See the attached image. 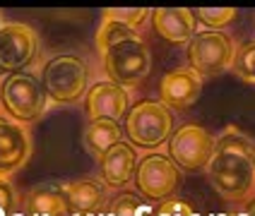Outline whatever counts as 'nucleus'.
Segmentation results:
<instances>
[{"label": "nucleus", "instance_id": "nucleus-25", "mask_svg": "<svg viewBox=\"0 0 255 216\" xmlns=\"http://www.w3.org/2000/svg\"><path fill=\"white\" fill-rule=\"evenodd\" d=\"M72 216H94V214H77V212H72Z\"/></svg>", "mask_w": 255, "mask_h": 216}, {"label": "nucleus", "instance_id": "nucleus-5", "mask_svg": "<svg viewBox=\"0 0 255 216\" xmlns=\"http://www.w3.org/2000/svg\"><path fill=\"white\" fill-rule=\"evenodd\" d=\"M0 96H2L5 111L12 115V120L34 123L46 111L43 84L34 74H29V72H14V74H10L2 82Z\"/></svg>", "mask_w": 255, "mask_h": 216}, {"label": "nucleus", "instance_id": "nucleus-1", "mask_svg": "<svg viewBox=\"0 0 255 216\" xmlns=\"http://www.w3.org/2000/svg\"><path fill=\"white\" fill-rule=\"evenodd\" d=\"M212 187L224 200H243L255 183V144L241 130L227 128L205 166Z\"/></svg>", "mask_w": 255, "mask_h": 216}, {"label": "nucleus", "instance_id": "nucleus-22", "mask_svg": "<svg viewBox=\"0 0 255 216\" xmlns=\"http://www.w3.org/2000/svg\"><path fill=\"white\" fill-rule=\"evenodd\" d=\"M193 209L181 200H164L154 209V216H190Z\"/></svg>", "mask_w": 255, "mask_h": 216}, {"label": "nucleus", "instance_id": "nucleus-26", "mask_svg": "<svg viewBox=\"0 0 255 216\" xmlns=\"http://www.w3.org/2000/svg\"><path fill=\"white\" fill-rule=\"evenodd\" d=\"M0 29H2V14H0Z\"/></svg>", "mask_w": 255, "mask_h": 216}, {"label": "nucleus", "instance_id": "nucleus-11", "mask_svg": "<svg viewBox=\"0 0 255 216\" xmlns=\"http://www.w3.org/2000/svg\"><path fill=\"white\" fill-rule=\"evenodd\" d=\"M200 91H202V77L190 68L166 72L159 82V101L173 111L190 108L198 101Z\"/></svg>", "mask_w": 255, "mask_h": 216}, {"label": "nucleus", "instance_id": "nucleus-19", "mask_svg": "<svg viewBox=\"0 0 255 216\" xmlns=\"http://www.w3.org/2000/svg\"><path fill=\"white\" fill-rule=\"evenodd\" d=\"M195 17L205 27H210V31H217V29L227 27L236 17V10L234 7H200V10H195Z\"/></svg>", "mask_w": 255, "mask_h": 216}, {"label": "nucleus", "instance_id": "nucleus-28", "mask_svg": "<svg viewBox=\"0 0 255 216\" xmlns=\"http://www.w3.org/2000/svg\"><path fill=\"white\" fill-rule=\"evenodd\" d=\"M190 216H200V214H195V212H193V214H190Z\"/></svg>", "mask_w": 255, "mask_h": 216}, {"label": "nucleus", "instance_id": "nucleus-6", "mask_svg": "<svg viewBox=\"0 0 255 216\" xmlns=\"http://www.w3.org/2000/svg\"><path fill=\"white\" fill-rule=\"evenodd\" d=\"M234 60H236V48L231 36H227L224 31H202L195 34L188 43L190 70H195L200 77L229 70L234 68Z\"/></svg>", "mask_w": 255, "mask_h": 216}, {"label": "nucleus", "instance_id": "nucleus-27", "mask_svg": "<svg viewBox=\"0 0 255 216\" xmlns=\"http://www.w3.org/2000/svg\"><path fill=\"white\" fill-rule=\"evenodd\" d=\"M12 216H27V214H12Z\"/></svg>", "mask_w": 255, "mask_h": 216}, {"label": "nucleus", "instance_id": "nucleus-24", "mask_svg": "<svg viewBox=\"0 0 255 216\" xmlns=\"http://www.w3.org/2000/svg\"><path fill=\"white\" fill-rule=\"evenodd\" d=\"M243 214H246V216H255V197L248 202V207L243 209Z\"/></svg>", "mask_w": 255, "mask_h": 216}, {"label": "nucleus", "instance_id": "nucleus-16", "mask_svg": "<svg viewBox=\"0 0 255 216\" xmlns=\"http://www.w3.org/2000/svg\"><path fill=\"white\" fill-rule=\"evenodd\" d=\"M27 216H72L65 195L56 187H36L24 197Z\"/></svg>", "mask_w": 255, "mask_h": 216}, {"label": "nucleus", "instance_id": "nucleus-17", "mask_svg": "<svg viewBox=\"0 0 255 216\" xmlns=\"http://www.w3.org/2000/svg\"><path fill=\"white\" fill-rule=\"evenodd\" d=\"M121 128L114 120H92L85 130V146L89 149V154H94L101 158L114 144L121 142Z\"/></svg>", "mask_w": 255, "mask_h": 216}, {"label": "nucleus", "instance_id": "nucleus-3", "mask_svg": "<svg viewBox=\"0 0 255 216\" xmlns=\"http://www.w3.org/2000/svg\"><path fill=\"white\" fill-rule=\"evenodd\" d=\"M89 72L82 58L60 53L51 58L41 72V84L46 96L56 103H75L85 96Z\"/></svg>", "mask_w": 255, "mask_h": 216}, {"label": "nucleus", "instance_id": "nucleus-12", "mask_svg": "<svg viewBox=\"0 0 255 216\" xmlns=\"http://www.w3.org/2000/svg\"><path fill=\"white\" fill-rule=\"evenodd\" d=\"M130 94L116 82H97L87 94V115L92 120H121L128 113Z\"/></svg>", "mask_w": 255, "mask_h": 216}, {"label": "nucleus", "instance_id": "nucleus-7", "mask_svg": "<svg viewBox=\"0 0 255 216\" xmlns=\"http://www.w3.org/2000/svg\"><path fill=\"white\" fill-rule=\"evenodd\" d=\"M217 137L200 125H183L169 140V158L183 171H202L212 158Z\"/></svg>", "mask_w": 255, "mask_h": 216}, {"label": "nucleus", "instance_id": "nucleus-4", "mask_svg": "<svg viewBox=\"0 0 255 216\" xmlns=\"http://www.w3.org/2000/svg\"><path fill=\"white\" fill-rule=\"evenodd\" d=\"M126 132L132 146L156 149L173 135V113L161 101H140L128 113Z\"/></svg>", "mask_w": 255, "mask_h": 216}, {"label": "nucleus", "instance_id": "nucleus-10", "mask_svg": "<svg viewBox=\"0 0 255 216\" xmlns=\"http://www.w3.org/2000/svg\"><path fill=\"white\" fill-rule=\"evenodd\" d=\"M31 137L12 118L0 115V178L17 173L31 158Z\"/></svg>", "mask_w": 255, "mask_h": 216}, {"label": "nucleus", "instance_id": "nucleus-29", "mask_svg": "<svg viewBox=\"0 0 255 216\" xmlns=\"http://www.w3.org/2000/svg\"><path fill=\"white\" fill-rule=\"evenodd\" d=\"M214 216H224V214H214Z\"/></svg>", "mask_w": 255, "mask_h": 216}, {"label": "nucleus", "instance_id": "nucleus-15", "mask_svg": "<svg viewBox=\"0 0 255 216\" xmlns=\"http://www.w3.org/2000/svg\"><path fill=\"white\" fill-rule=\"evenodd\" d=\"M60 192L65 195L70 209L77 214H97L106 204V187L99 185L97 180H89V178L63 183Z\"/></svg>", "mask_w": 255, "mask_h": 216}, {"label": "nucleus", "instance_id": "nucleus-2", "mask_svg": "<svg viewBox=\"0 0 255 216\" xmlns=\"http://www.w3.org/2000/svg\"><path fill=\"white\" fill-rule=\"evenodd\" d=\"M97 48L111 82L121 84L123 89L144 82L152 70V56L140 31L121 22L104 19L101 29L97 31Z\"/></svg>", "mask_w": 255, "mask_h": 216}, {"label": "nucleus", "instance_id": "nucleus-20", "mask_svg": "<svg viewBox=\"0 0 255 216\" xmlns=\"http://www.w3.org/2000/svg\"><path fill=\"white\" fill-rule=\"evenodd\" d=\"M147 14H149L147 7H109V10H104V19L121 22L130 29H137L142 24V19H147Z\"/></svg>", "mask_w": 255, "mask_h": 216}, {"label": "nucleus", "instance_id": "nucleus-8", "mask_svg": "<svg viewBox=\"0 0 255 216\" xmlns=\"http://www.w3.org/2000/svg\"><path fill=\"white\" fill-rule=\"evenodd\" d=\"M39 53V36L36 31L22 24H2L0 29V74H14L22 72Z\"/></svg>", "mask_w": 255, "mask_h": 216}, {"label": "nucleus", "instance_id": "nucleus-18", "mask_svg": "<svg viewBox=\"0 0 255 216\" xmlns=\"http://www.w3.org/2000/svg\"><path fill=\"white\" fill-rule=\"evenodd\" d=\"M154 214L147 202H142L135 192H121L111 204V214L109 216H149Z\"/></svg>", "mask_w": 255, "mask_h": 216}, {"label": "nucleus", "instance_id": "nucleus-23", "mask_svg": "<svg viewBox=\"0 0 255 216\" xmlns=\"http://www.w3.org/2000/svg\"><path fill=\"white\" fill-rule=\"evenodd\" d=\"M12 207H14V187L5 178H0V216H10Z\"/></svg>", "mask_w": 255, "mask_h": 216}, {"label": "nucleus", "instance_id": "nucleus-14", "mask_svg": "<svg viewBox=\"0 0 255 216\" xmlns=\"http://www.w3.org/2000/svg\"><path fill=\"white\" fill-rule=\"evenodd\" d=\"M137 171V154L126 142L114 144L104 156H101V178L109 187L128 185Z\"/></svg>", "mask_w": 255, "mask_h": 216}, {"label": "nucleus", "instance_id": "nucleus-9", "mask_svg": "<svg viewBox=\"0 0 255 216\" xmlns=\"http://www.w3.org/2000/svg\"><path fill=\"white\" fill-rule=\"evenodd\" d=\"M135 185L147 200H171L178 187V168L164 154H147L137 163Z\"/></svg>", "mask_w": 255, "mask_h": 216}, {"label": "nucleus", "instance_id": "nucleus-13", "mask_svg": "<svg viewBox=\"0 0 255 216\" xmlns=\"http://www.w3.org/2000/svg\"><path fill=\"white\" fill-rule=\"evenodd\" d=\"M152 27L169 43H190L195 36V12L188 7H156L152 10Z\"/></svg>", "mask_w": 255, "mask_h": 216}, {"label": "nucleus", "instance_id": "nucleus-21", "mask_svg": "<svg viewBox=\"0 0 255 216\" xmlns=\"http://www.w3.org/2000/svg\"><path fill=\"white\" fill-rule=\"evenodd\" d=\"M234 70H236V74L241 77L243 82L255 84V41L248 43L239 53V58L234 60Z\"/></svg>", "mask_w": 255, "mask_h": 216}]
</instances>
